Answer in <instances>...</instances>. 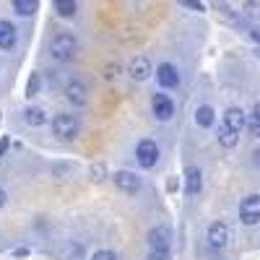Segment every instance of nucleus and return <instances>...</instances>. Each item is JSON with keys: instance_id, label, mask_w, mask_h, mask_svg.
<instances>
[{"instance_id": "1", "label": "nucleus", "mask_w": 260, "mask_h": 260, "mask_svg": "<svg viewBox=\"0 0 260 260\" xmlns=\"http://www.w3.org/2000/svg\"><path fill=\"white\" fill-rule=\"evenodd\" d=\"M76 52H78V39H76V34L60 31V34L52 37V42H50V55H52V60H57V62H71V60L76 57Z\"/></svg>"}, {"instance_id": "2", "label": "nucleus", "mask_w": 260, "mask_h": 260, "mask_svg": "<svg viewBox=\"0 0 260 260\" xmlns=\"http://www.w3.org/2000/svg\"><path fill=\"white\" fill-rule=\"evenodd\" d=\"M52 133L55 138L60 141H73L78 133H81V120L76 115H68V112H60L52 117Z\"/></svg>"}, {"instance_id": "3", "label": "nucleus", "mask_w": 260, "mask_h": 260, "mask_svg": "<svg viewBox=\"0 0 260 260\" xmlns=\"http://www.w3.org/2000/svg\"><path fill=\"white\" fill-rule=\"evenodd\" d=\"M136 161L141 164V169H154L156 161H159V146L154 141L143 138L138 146H136Z\"/></svg>"}, {"instance_id": "4", "label": "nucleus", "mask_w": 260, "mask_h": 260, "mask_svg": "<svg viewBox=\"0 0 260 260\" xmlns=\"http://www.w3.org/2000/svg\"><path fill=\"white\" fill-rule=\"evenodd\" d=\"M240 221H242L245 226L260 224V195H257V192L247 195V198L240 203Z\"/></svg>"}, {"instance_id": "5", "label": "nucleus", "mask_w": 260, "mask_h": 260, "mask_svg": "<svg viewBox=\"0 0 260 260\" xmlns=\"http://www.w3.org/2000/svg\"><path fill=\"white\" fill-rule=\"evenodd\" d=\"M112 182H115L117 190H122V192H127V195L138 192L141 185H143L141 177L136 175V172H130V169H120V172H115V175H112Z\"/></svg>"}, {"instance_id": "6", "label": "nucleus", "mask_w": 260, "mask_h": 260, "mask_svg": "<svg viewBox=\"0 0 260 260\" xmlns=\"http://www.w3.org/2000/svg\"><path fill=\"white\" fill-rule=\"evenodd\" d=\"M151 112H154V117L159 122H167V120H172V115H175V104H172V99L167 94L159 91V94L151 96Z\"/></svg>"}, {"instance_id": "7", "label": "nucleus", "mask_w": 260, "mask_h": 260, "mask_svg": "<svg viewBox=\"0 0 260 260\" xmlns=\"http://www.w3.org/2000/svg\"><path fill=\"white\" fill-rule=\"evenodd\" d=\"M65 96H68L71 104L83 107L86 102H89V86H86V81H81V78H71L68 83H65Z\"/></svg>"}, {"instance_id": "8", "label": "nucleus", "mask_w": 260, "mask_h": 260, "mask_svg": "<svg viewBox=\"0 0 260 260\" xmlns=\"http://www.w3.org/2000/svg\"><path fill=\"white\" fill-rule=\"evenodd\" d=\"M229 240H232V232H229V226L224 221H213L208 226V245L213 250H224L229 245Z\"/></svg>"}, {"instance_id": "9", "label": "nucleus", "mask_w": 260, "mask_h": 260, "mask_svg": "<svg viewBox=\"0 0 260 260\" xmlns=\"http://www.w3.org/2000/svg\"><path fill=\"white\" fill-rule=\"evenodd\" d=\"M156 83L159 89H177L180 86V73L172 62H161L156 68Z\"/></svg>"}, {"instance_id": "10", "label": "nucleus", "mask_w": 260, "mask_h": 260, "mask_svg": "<svg viewBox=\"0 0 260 260\" xmlns=\"http://www.w3.org/2000/svg\"><path fill=\"white\" fill-rule=\"evenodd\" d=\"M201 192H203V172L198 167H187L185 169V195L195 198Z\"/></svg>"}, {"instance_id": "11", "label": "nucleus", "mask_w": 260, "mask_h": 260, "mask_svg": "<svg viewBox=\"0 0 260 260\" xmlns=\"http://www.w3.org/2000/svg\"><path fill=\"white\" fill-rule=\"evenodd\" d=\"M127 73H130L133 81H146L151 73H154V68H151V60L146 55H136L133 60H130V65H127Z\"/></svg>"}, {"instance_id": "12", "label": "nucleus", "mask_w": 260, "mask_h": 260, "mask_svg": "<svg viewBox=\"0 0 260 260\" xmlns=\"http://www.w3.org/2000/svg\"><path fill=\"white\" fill-rule=\"evenodd\" d=\"M172 245V234L167 226H156L148 232V250H169Z\"/></svg>"}, {"instance_id": "13", "label": "nucleus", "mask_w": 260, "mask_h": 260, "mask_svg": "<svg viewBox=\"0 0 260 260\" xmlns=\"http://www.w3.org/2000/svg\"><path fill=\"white\" fill-rule=\"evenodd\" d=\"M16 47V26L11 21H0V50H13Z\"/></svg>"}, {"instance_id": "14", "label": "nucleus", "mask_w": 260, "mask_h": 260, "mask_svg": "<svg viewBox=\"0 0 260 260\" xmlns=\"http://www.w3.org/2000/svg\"><path fill=\"white\" fill-rule=\"evenodd\" d=\"M219 143L224 146V148H234L237 143H240V130H234L232 125H226V122H221L219 125Z\"/></svg>"}, {"instance_id": "15", "label": "nucleus", "mask_w": 260, "mask_h": 260, "mask_svg": "<svg viewBox=\"0 0 260 260\" xmlns=\"http://www.w3.org/2000/svg\"><path fill=\"white\" fill-rule=\"evenodd\" d=\"M224 122H226V125H232L234 130H240V133H242V127H245L247 117H245V112H242V110H237V107H229V110L224 112Z\"/></svg>"}, {"instance_id": "16", "label": "nucleus", "mask_w": 260, "mask_h": 260, "mask_svg": "<svg viewBox=\"0 0 260 260\" xmlns=\"http://www.w3.org/2000/svg\"><path fill=\"white\" fill-rule=\"evenodd\" d=\"M213 120H216L213 107H208V104H201L198 110H195V122H198L201 127H211V125H213Z\"/></svg>"}, {"instance_id": "17", "label": "nucleus", "mask_w": 260, "mask_h": 260, "mask_svg": "<svg viewBox=\"0 0 260 260\" xmlns=\"http://www.w3.org/2000/svg\"><path fill=\"white\" fill-rule=\"evenodd\" d=\"M11 6L18 16H34L39 8V0H11Z\"/></svg>"}, {"instance_id": "18", "label": "nucleus", "mask_w": 260, "mask_h": 260, "mask_svg": "<svg viewBox=\"0 0 260 260\" xmlns=\"http://www.w3.org/2000/svg\"><path fill=\"white\" fill-rule=\"evenodd\" d=\"M24 120H26L31 127H39V125L47 122V112L42 110V107H29V110L24 112Z\"/></svg>"}, {"instance_id": "19", "label": "nucleus", "mask_w": 260, "mask_h": 260, "mask_svg": "<svg viewBox=\"0 0 260 260\" xmlns=\"http://www.w3.org/2000/svg\"><path fill=\"white\" fill-rule=\"evenodd\" d=\"M55 11L62 18H73L76 11H78V3H76V0H55Z\"/></svg>"}, {"instance_id": "20", "label": "nucleus", "mask_w": 260, "mask_h": 260, "mask_svg": "<svg viewBox=\"0 0 260 260\" xmlns=\"http://www.w3.org/2000/svg\"><path fill=\"white\" fill-rule=\"evenodd\" d=\"M213 8H219V13H221L224 18H229L232 24H240V18H237V13H234V11H232L226 3H224V0H213Z\"/></svg>"}, {"instance_id": "21", "label": "nucleus", "mask_w": 260, "mask_h": 260, "mask_svg": "<svg viewBox=\"0 0 260 260\" xmlns=\"http://www.w3.org/2000/svg\"><path fill=\"white\" fill-rule=\"evenodd\" d=\"M89 172H91V180L94 182H104L107 180V164H102V161H94Z\"/></svg>"}, {"instance_id": "22", "label": "nucleus", "mask_w": 260, "mask_h": 260, "mask_svg": "<svg viewBox=\"0 0 260 260\" xmlns=\"http://www.w3.org/2000/svg\"><path fill=\"white\" fill-rule=\"evenodd\" d=\"M245 16L260 21V0H245Z\"/></svg>"}, {"instance_id": "23", "label": "nucleus", "mask_w": 260, "mask_h": 260, "mask_svg": "<svg viewBox=\"0 0 260 260\" xmlns=\"http://www.w3.org/2000/svg\"><path fill=\"white\" fill-rule=\"evenodd\" d=\"M245 127H247V133H250L252 138H260V117L250 115V117H247V122H245Z\"/></svg>"}, {"instance_id": "24", "label": "nucleus", "mask_w": 260, "mask_h": 260, "mask_svg": "<svg viewBox=\"0 0 260 260\" xmlns=\"http://www.w3.org/2000/svg\"><path fill=\"white\" fill-rule=\"evenodd\" d=\"M91 260H120V255L115 250H96L91 255Z\"/></svg>"}, {"instance_id": "25", "label": "nucleus", "mask_w": 260, "mask_h": 260, "mask_svg": "<svg viewBox=\"0 0 260 260\" xmlns=\"http://www.w3.org/2000/svg\"><path fill=\"white\" fill-rule=\"evenodd\" d=\"M180 6L187 8V11H192V13H203V11H206L201 0H180Z\"/></svg>"}, {"instance_id": "26", "label": "nucleus", "mask_w": 260, "mask_h": 260, "mask_svg": "<svg viewBox=\"0 0 260 260\" xmlns=\"http://www.w3.org/2000/svg\"><path fill=\"white\" fill-rule=\"evenodd\" d=\"M39 91V73H31L29 83H26V96H34Z\"/></svg>"}, {"instance_id": "27", "label": "nucleus", "mask_w": 260, "mask_h": 260, "mask_svg": "<svg viewBox=\"0 0 260 260\" xmlns=\"http://www.w3.org/2000/svg\"><path fill=\"white\" fill-rule=\"evenodd\" d=\"M148 260H169V250H151Z\"/></svg>"}, {"instance_id": "28", "label": "nucleus", "mask_w": 260, "mask_h": 260, "mask_svg": "<svg viewBox=\"0 0 260 260\" xmlns=\"http://www.w3.org/2000/svg\"><path fill=\"white\" fill-rule=\"evenodd\" d=\"M250 37H252V42H257V45H260V26H252L250 29Z\"/></svg>"}, {"instance_id": "29", "label": "nucleus", "mask_w": 260, "mask_h": 260, "mask_svg": "<svg viewBox=\"0 0 260 260\" xmlns=\"http://www.w3.org/2000/svg\"><path fill=\"white\" fill-rule=\"evenodd\" d=\"M117 71H120L117 65H110V68H107V73H104V76H107V78H115V76H117Z\"/></svg>"}, {"instance_id": "30", "label": "nucleus", "mask_w": 260, "mask_h": 260, "mask_svg": "<svg viewBox=\"0 0 260 260\" xmlns=\"http://www.w3.org/2000/svg\"><path fill=\"white\" fill-rule=\"evenodd\" d=\"M6 148H8V138H3V143H0V156L6 154Z\"/></svg>"}, {"instance_id": "31", "label": "nucleus", "mask_w": 260, "mask_h": 260, "mask_svg": "<svg viewBox=\"0 0 260 260\" xmlns=\"http://www.w3.org/2000/svg\"><path fill=\"white\" fill-rule=\"evenodd\" d=\"M252 115H255V117H260V102H257V104L252 107Z\"/></svg>"}, {"instance_id": "32", "label": "nucleus", "mask_w": 260, "mask_h": 260, "mask_svg": "<svg viewBox=\"0 0 260 260\" xmlns=\"http://www.w3.org/2000/svg\"><path fill=\"white\" fill-rule=\"evenodd\" d=\"M3 206H6V192L0 190V208H3Z\"/></svg>"}, {"instance_id": "33", "label": "nucleus", "mask_w": 260, "mask_h": 260, "mask_svg": "<svg viewBox=\"0 0 260 260\" xmlns=\"http://www.w3.org/2000/svg\"><path fill=\"white\" fill-rule=\"evenodd\" d=\"M255 156H257V159H255V161H257V164H260V151H257V154H255Z\"/></svg>"}, {"instance_id": "34", "label": "nucleus", "mask_w": 260, "mask_h": 260, "mask_svg": "<svg viewBox=\"0 0 260 260\" xmlns=\"http://www.w3.org/2000/svg\"><path fill=\"white\" fill-rule=\"evenodd\" d=\"M255 55H257V60H260V50H257V52H255Z\"/></svg>"}]
</instances>
